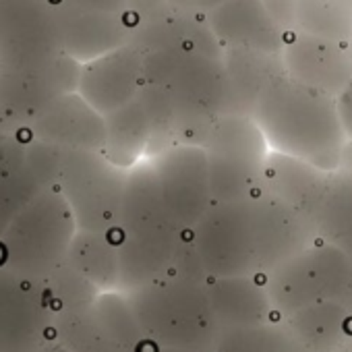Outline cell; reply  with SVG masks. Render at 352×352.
<instances>
[{
	"mask_svg": "<svg viewBox=\"0 0 352 352\" xmlns=\"http://www.w3.org/2000/svg\"><path fill=\"white\" fill-rule=\"evenodd\" d=\"M253 120L272 151L302 160L323 172H336L348 145L336 98L307 87L286 71L261 91Z\"/></svg>",
	"mask_w": 352,
	"mask_h": 352,
	"instance_id": "cell-1",
	"label": "cell"
},
{
	"mask_svg": "<svg viewBox=\"0 0 352 352\" xmlns=\"http://www.w3.org/2000/svg\"><path fill=\"white\" fill-rule=\"evenodd\" d=\"M143 83L168 91L174 114V143L199 145L214 124L232 114V91L224 56L197 50H162L143 56Z\"/></svg>",
	"mask_w": 352,
	"mask_h": 352,
	"instance_id": "cell-2",
	"label": "cell"
},
{
	"mask_svg": "<svg viewBox=\"0 0 352 352\" xmlns=\"http://www.w3.org/2000/svg\"><path fill=\"white\" fill-rule=\"evenodd\" d=\"M187 232L164 204L151 160L137 166L124 183L120 208L118 253L124 284L135 290L168 276Z\"/></svg>",
	"mask_w": 352,
	"mask_h": 352,
	"instance_id": "cell-3",
	"label": "cell"
},
{
	"mask_svg": "<svg viewBox=\"0 0 352 352\" xmlns=\"http://www.w3.org/2000/svg\"><path fill=\"white\" fill-rule=\"evenodd\" d=\"M129 302L151 344L185 352L214 350L218 321L208 284L164 276L135 288Z\"/></svg>",
	"mask_w": 352,
	"mask_h": 352,
	"instance_id": "cell-4",
	"label": "cell"
},
{
	"mask_svg": "<svg viewBox=\"0 0 352 352\" xmlns=\"http://www.w3.org/2000/svg\"><path fill=\"white\" fill-rule=\"evenodd\" d=\"M204 149L214 204L245 201L263 191V170L272 149L251 116H222L214 124Z\"/></svg>",
	"mask_w": 352,
	"mask_h": 352,
	"instance_id": "cell-5",
	"label": "cell"
},
{
	"mask_svg": "<svg viewBox=\"0 0 352 352\" xmlns=\"http://www.w3.org/2000/svg\"><path fill=\"white\" fill-rule=\"evenodd\" d=\"M263 282L280 319L317 302L348 305L352 296V261L336 247L317 241L278 265Z\"/></svg>",
	"mask_w": 352,
	"mask_h": 352,
	"instance_id": "cell-6",
	"label": "cell"
},
{
	"mask_svg": "<svg viewBox=\"0 0 352 352\" xmlns=\"http://www.w3.org/2000/svg\"><path fill=\"white\" fill-rule=\"evenodd\" d=\"M212 278H261L251 199L214 204L191 230Z\"/></svg>",
	"mask_w": 352,
	"mask_h": 352,
	"instance_id": "cell-7",
	"label": "cell"
},
{
	"mask_svg": "<svg viewBox=\"0 0 352 352\" xmlns=\"http://www.w3.org/2000/svg\"><path fill=\"white\" fill-rule=\"evenodd\" d=\"M164 204L185 230H193L214 206L210 166L199 145H170L151 155Z\"/></svg>",
	"mask_w": 352,
	"mask_h": 352,
	"instance_id": "cell-8",
	"label": "cell"
},
{
	"mask_svg": "<svg viewBox=\"0 0 352 352\" xmlns=\"http://www.w3.org/2000/svg\"><path fill=\"white\" fill-rule=\"evenodd\" d=\"M0 56L38 63L67 56L54 0H0Z\"/></svg>",
	"mask_w": 352,
	"mask_h": 352,
	"instance_id": "cell-9",
	"label": "cell"
},
{
	"mask_svg": "<svg viewBox=\"0 0 352 352\" xmlns=\"http://www.w3.org/2000/svg\"><path fill=\"white\" fill-rule=\"evenodd\" d=\"M282 63L288 77L331 98H338L352 79V46L302 32L286 36Z\"/></svg>",
	"mask_w": 352,
	"mask_h": 352,
	"instance_id": "cell-10",
	"label": "cell"
},
{
	"mask_svg": "<svg viewBox=\"0 0 352 352\" xmlns=\"http://www.w3.org/2000/svg\"><path fill=\"white\" fill-rule=\"evenodd\" d=\"M63 50L73 60L91 63L112 50L126 46L133 38V25L126 15H106L85 11L63 0H54Z\"/></svg>",
	"mask_w": 352,
	"mask_h": 352,
	"instance_id": "cell-11",
	"label": "cell"
},
{
	"mask_svg": "<svg viewBox=\"0 0 352 352\" xmlns=\"http://www.w3.org/2000/svg\"><path fill=\"white\" fill-rule=\"evenodd\" d=\"M81 85L94 106L112 114L137 100L143 87V54L131 44L112 50L83 67Z\"/></svg>",
	"mask_w": 352,
	"mask_h": 352,
	"instance_id": "cell-12",
	"label": "cell"
},
{
	"mask_svg": "<svg viewBox=\"0 0 352 352\" xmlns=\"http://www.w3.org/2000/svg\"><path fill=\"white\" fill-rule=\"evenodd\" d=\"M206 19L224 50L282 54L286 36L272 21L261 0H228Z\"/></svg>",
	"mask_w": 352,
	"mask_h": 352,
	"instance_id": "cell-13",
	"label": "cell"
},
{
	"mask_svg": "<svg viewBox=\"0 0 352 352\" xmlns=\"http://www.w3.org/2000/svg\"><path fill=\"white\" fill-rule=\"evenodd\" d=\"M329 176L331 172H323L302 160L270 151L263 170V191L296 210L315 226Z\"/></svg>",
	"mask_w": 352,
	"mask_h": 352,
	"instance_id": "cell-14",
	"label": "cell"
},
{
	"mask_svg": "<svg viewBox=\"0 0 352 352\" xmlns=\"http://www.w3.org/2000/svg\"><path fill=\"white\" fill-rule=\"evenodd\" d=\"M143 56L162 50H197L224 56V48L214 36L206 17L191 9H174L168 15L135 28L129 42Z\"/></svg>",
	"mask_w": 352,
	"mask_h": 352,
	"instance_id": "cell-15",
	"label": "cell"
},
{
	"mask_svg": "<svg viewBox=\"0 0 352 352\" xmlns=\"http://www.w3.org/2000/svg\"><path fill=\"white\" fill-rule=\"evenodd\" d=\"M208 292L218 327L282 321L259 278H214Z\"/></svg>",
	"mask_w": 352,
	"mask_h": 352,
	"instance_id": "cell-16",
	"label": "cell"
},
{
	"mask_svg": "<svg viewBox=\"0 0 352 352\" xmlns=\"http://www.w3.org/2000/svg\"><path fill=\"white\" fill-rule=\"evenodd\" d=\"M282 323L311 352H338L352 331V315L344 302H317L284 317Z\"/></svg>",
	"mask_w": 352,
	"mask_h": 352,
	"instance_id": "cell-17",
	"label": "cell"
},
{
	"mask_svg": "<svg viewBox=\"0 0 352 352\" xmlns=\"http://www.w3.org/2000/svg\"><path fill=\"white\" fill-rule=\"evenodd\" d=\"M224 67L232 91V114L253 118L255 104L267 83L284 73L282 54L224 50Z\"/></svg>",
	"mask_w": 352,
	"mask_h": 352,
	"instance_id": "cell-18",
	"label": "cell"
},
{
	"mask_svg": "<svg viewBox=\"0 0 352 352\" xmlns=\"http://www.w3.org/2000/svg\"><path fill=\"white\" fill-rule=\"evenodd\" d=\"M315 234L352 261V172L342 168L331 172L315 218Z\"/></svg>",
	"mask_w": 352,
	"mask_h": 352,
	"instance_id": "cell-19",
	"label": "cell"
},
{
	"mask_svg": "<svg viewBox=\"0 0 352 352\" xmlns=\"http://www.w3.org/2000/svg\"><path fill=\"white\" fill-rule=\"evenodd\" d=\"M296 15V32L352 46V0H298Z\"/></svg>",
	"mask_w": 352,
	"mask_h": 352,
	"instance_id": "cell-20",
	"label": "cell"
},
{
	"mask_svg": "<svg viewBox=\"0 0 352 352\" xmlns=\"http://www.w3.org/2000/svg\"><path fill=\"white\" fill-rule=\"evenodd\" d=\"M110 122H112L110 126L112 137L129 160H137L143 151H149L153 139V126L139 98L126 104L124 108L112 112Z\"/></svg>",
	"mask_w": 352,
	"mask_h": 352,
	"instance_id": "cell-21",
	"label": "cell"
},
{
	"mask_svg": "<svg viewBox=\"0 0 352 352\" xmlns=\"http://www.w3.org/2000/svg\"><path fill=\"white\" fill-rule=\"evenodd\" d=\"M282 340H284L282 321L218 327V336L212 352H280Z\"/></svg>",
	"mask_w": 352,
	"mask_h": 352,
	"instance_id": "cell-22",
	"label": "cell"
},
{
	"mask_svg": "<svg viewBox=\"0 0 352 352\" xmlns=\"http://www.w3.org/2000/svg\"><path fill=\"white\" fill-rule=\"evenodd\" d=\"M168 276L181 278V280H191V282H199V284H210L214 280L212 274L208 272V267H206L197 247H195L191 230L187 232L179 253H176L174 265H172Z\"/></svg>",
	"mask_w": 352,
	"mask_h": 352,
	"instance_id": "cell-23",
	"label": "cell"
},
{
	"mask_svg": "<svg viewBox=\"0 0 352 352\" xmlns=\"http://www.w3.org/2000/svg\"><path fill=\"white\" fill-rule=\"evenodd\" d=\"M176 7L172 5V0H129V7H126V19L135 28L155 21L164 15H168L170 11H174Z\"/></svg>",
	"mask_w": 352,
	"mask_h": 352,
	"instance_id": "cell-24",
	"label": "cell"
},
{
	"mask_svg": "<svg viewBox=\"0 0 352 352\" xmlns=\"http://www.w3.org/2000/svg\"><path fill=\"white\" fill-rule=\"evenodd\" d=\"M298 0H261L263 9L272 17V21L284 32V36L294 34L298 30V15H296Z\"/></svg>",
	"mask_w": 352,
	"mask_h": 352,
	"instance_id": "cell-25",
	"label": "cell"
},
{
	"mask_svg": "<svg viewBox=\"0 0 352 352\" xmlns=\"http://www.w3.org/2000/svg\"><path fill=\"white\" fill-rule=\"evenodd\" d=\"M63 3L85 11L106 13V15H126V7H129V0H63Z\"/></svg>",
	"mask_w": 352,
	"mask_h": 352,
	"instance_id": "cell-26",
	"label": "cell"
},
{
	"mask_svg": "<svg viewBox=\"0 0 352 352\" xmlns=\"http://www.w3.org/2000/svg\"><path fill=\"white\" fill-rule=\"evenodd\" d=\"M336 104H338V112H340V120L344 124L346 137L348 141H352V79L344 87V91L336 98Z\"/></svg>",
	"mask_w": 352,
	"mask_h": 352,
	"instance_id": "cell-27",
	"label": "cell"
},
{
	"mask_svg": "<svg viewBox=\"0 0 352 352\" xmlns=\"http://www.w3.org/2000/svg\"><path fill=\"white\" fill-rule=\"evenodd\" d=\"M226 3H228V0H191L189 9L195 11V13L201 15V17H208L210 13H214L216 9H220V7L226 5Z\"/></svg>",
	"mask_w": 352,
	"mask_h": 352,
	"instance_id": "cell-28",
	"label": "cell"
},
{
	"mask_svg": "<svg viewBox=\"0 0 352 352\" xmlns=\"http://www.w3.org/2000/svg\"><path fill=\"white\" fill-rule=\"evenodd\" d=\"M284 325V323H282ZM280 352H311V350H307L286 327H284V340H282V348H280Z\"/></svg>",
	"mask_w": 352,
	"mask_h": 352,
	"instance_id": "cell-29",
	"label": "cell"
},
{
	"mask_svg": "<svg viewBox=\"0 0 352 352\" xmlns=\"http://www.w3.org/2000/svg\"><path fill=\"white\" fill-rule=\"evenodd\" d=\"M340 168L352 172V141H348V145H346V151H344V157H342V166Z\"/></svg>",
	"mask_w": 352,
	"mask_h": 352,
	"instance_id": "cell-30",
	"label": "cell"
},
{
	"mask_svg": "<svg viewBox=\"0 0 352 352\" xmlns=\"http://www.w3.org/2000/svg\"><path fill=\"white\" fill-rule=\"evenodd\" d=\"M143 352H185V350H170V348H160V346H155V344H147L145 348H143Z\"/></svg>",
	"mask_w": 352,
	"mask_h": 352,
	"instance_id": "cell-31",
	"label": "cell"
},
{
	"mask_svg": "<svg viewBox=\"0 0 352 352\" xmlns=\"http://www.w3.org/2000/svg\"><path fill=\"white\" fill-rule=\"evenodd\" d=\"M172 5H174L176 9H189L191 0H172Z\"/></svg>",
	"mask_w": 352,
	"mask_h": 352,
	"instance_id": "cell-32",
	"label": "cell"
},
{
	"mask_svg": "<svg viewBox=\"0 0 352 352\" xmlns=\"http://www.w3.org/2000/svg\"><path fill=\"white\" fill-rule=\"evenodd\" d=\"M338 352H352V342L348 340V342H346V344H344V346H342Z\"/></svg>",
	"mask_w": 352,
	"mask_h": 352,
	"instance_id": "cell-33",
	"label": "cell"
},
{
	"mask_svg": "<svg viewBox=\"0 0 352 352\" xmlns=\"http://www.w3.org/2000/svg\"><path fill=\"white\" fill-rule=\"evenodd\" d=\"M348 309H350V315H352V296H350V300H348V305H346ZM350 342H352V331H350Z\"/></svg>",
	"mask_w": 352,
	"mask_h": 352,
	"instance_id": "cell-34",
	"label": "cell"
}]
</instances>
